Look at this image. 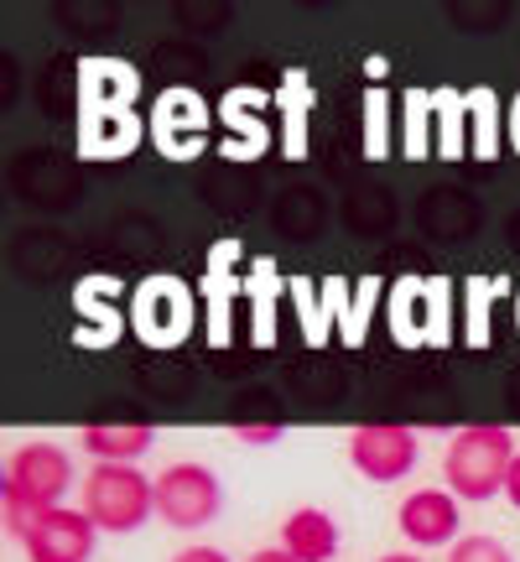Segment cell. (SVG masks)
I'll return each mask as SVG.
<instances>
[{
	"label": "cell",
	"instance_id": "1",
	"mask_svg": "<svg viewBox=\"0 0 520 562\" xmlns=\"http://www.w3.org/2000/svg\"><path fill=\"white\" fill-rule=\"evenodd\" d=\"M140 74L121 58H83L74 79V131H79V157L121 161L131 157L151 121H140Z\"/></svg>",
	"mask_w": 520,
	"mask_h": 562
},
{
	"label": "cell",
	"instance_id": "2",
	"mask_svg": "<svg viewBox=\"0 0 520 562\" xmlns=\"http://www.w3.org/2000/svg\"><path fill=\"white\" fill-rule=\"evenodd\" d=\"M385 318L400 349H448L459 339V286L448 277H400L391 281Z\"/></svg>",
	"mask_w": 520,
	"mask_h": 562
},
{
	"label": "cell",
	"instance_id": "3",
	"mask_svg": "<svg viewBox=\"0 0 520 562\" xmlns=\"http://www.w3.org/2000/svg\"><path fill=\"white\" fill-rule=\"evenodd\" d=\"M68 484H74V463H68V453H63L58 442H21V448H11L5 474H0L5 531L16 537L32 516H42V510L63 505Z\"/></svg>",
	"mask_w": 520,
	"mask_h": 562
},
{
	"label": "cell",
	"instance_id": "4",
	"mask_svg": "<svg viewBox=\"0 0 520 562\" xmlns=\"http://www.w3.org/2000/svg\"><path fill=\"white\" fill-rule=\"evenodd\" d=\"M510 463H516L510 427H463L459 438L448 442L442 480L459 501H495V495H505Z\"/></svg>",
	"mask_w": 520,
	"mask_h": 562
},
{
	"label": "cell",
	"instance_id": "5",
	"mask_svg": "<svg viewBox=\"0 0 520 562\" xmlns=\"http://www.w3.org/2000/svg\"><path fill=\"white\" fill-rule=\"evenodd\" d=\"M125 313H131V334H136L140 344H151V349H178V344L193 339L203 302L182 277L157 271V277H146L136 292H131V307H125Z\"/></svg>",
	"mask_w": 520,
	"mask_h": 562
},
{
	"label": "cell",
	"instance_id": "6",
	"mask_svg": "<svg viewBox=\"0 0 520 562\" xmlns=\"http://www.w3.org/2000/svg\"><path fill=\"white\" fill-rule=\"evenodd\" d=\"M83 510L100 531L131 537L157 516V480H146L136 463H94L83 480Z\"/></svg>",
	"mask_w": 520,
	"mask_h": 562
},
{
	"label": "cell",
	"instance_id": "7",
	"mask_svg": "<svg viewBox=\"0 0 520 562\" xmlns=\"http://www.w3.org/2000/svg\"><path fill=\"white\" fill-rule=\"evenodd\" d=\"M224 510V484L208 463H172L157 474V516L172 531H199V526L219 521Z\"/></svg>",
	"mask_w": 520,
	"mask_h": 562
},
{
	"label": "cell",
	"instance_id": "8",
	"mask_svg": "<svg viewBox=\"0 0 520 562\" xmlns=\"http://www.w3.org/2000/svg\"><path fill=\"white\" fill-rule=\"evenodd\" d=\"M203 302V339L208 349H229L235 339V313L245 302V271H240V240H219L208 250V266L199 277Z\"/></svg>",
	"mask_w": 520,
	"mask_h": 562
},
{
	"label": "cell",
	"instance_id": "9",
	"mask_svg": "<svg viewBox=\"0 0 520 562\" xmlns=\"http://www.w3.org/2000/svg\"><path fill=\"white\" fill-rule=\"evenodd\" d=\"M94 537H100V526L89 521V510H68V505L42 510L16 531L26 562H89Z\"/></svg>",
	"mask_w": 520,
	"mask_h": 562
},
{
	"label": "cell",
	"instance_id": "10",
	"mask_svg": "<svg viewBox=\"0 0 520 562\" xmlns=\"http://www.w3.org/2000/svg\"><path fill=\"white\" fill-rule=\"evenodd\" d=\"M151 140L167 161H193L208 146V100L199 89H167L151 110Z\"/></svg>",
	"mask_w": 520,
	"mask_h": 562
},
{
	"label": "cell",
	"instance_id": "11",
	"mask_svg": "<svg viewBox=\"0 0 520 562\" xmlns=\"http://www.w3.org/2000/svg\"><path fill=\"white\" fill-rule=\"evenodd\" d=\"M421 442L411 427H391V422H375V427H354L349 432V463L360 469L370 484H396L417 469Z\"/></svg>",
	"mask_w": 520,
	"mask_h": 562
},
{
	"label": "cell",
	"instance_id": "12",
	"mask_svg": "<svg viewBox=\"0 0 520 562\" xmlns=\"http://www.w3.org/2000/svg\"><path fill=\"white\" fill-rule=\"evenodd\" d=\"M131 313H121V281L89 277L74 292V344L79 349H110L125 334Z\"/></svg>",
	"mask_w": 520,
	"mask_h": 562
},
{
	"label": "cell",
	"instance_id": "13",
	"mask_svg": "<svg viewBox=\"0 0 520 562\" xmlns=\"http://www.w3.org/2000/svg\"><path fill=\"white\" fill-rule=\"evenodd\" d=\"M375 297H381V277H323V302L334 313V339L343 349H360L370 339V318H375Z\"/></svg>",
	"mask_w": 520,
	"mask_h": 562
},
{
	"label": "cell",
	"instance_id": "14",
	"mask_svg": "<svg viewBox=\"0 0 520 562\" xmlns=\"http://www.w3.org/2000/svg\"><path fill=\"white\" fill-rule=\"evenodd\" d=\"M396 526L411 537L417 547H448L459 542V495L453 490H417V495H406L396 510Z\"/></svg>",
	"mask_w": 520,
	"mask_h": 562
},
{
	"label": "cell",
	"instance_id": "15",
	"mask_svg": "<svg viewBox=\"0 0 520 562\" xmlns=\"http://www.w3.org/2000/svg\"><path fill=\"white\" fill-rule=\"evenodd\" d=\"M260 104H265L260 89H229V94L219 100V121H224V131H229L224 157H235V161L265 157V146H271V125H265V115H260Z\"/></svg>",
	"mask_w": 520,
	"mask_h": 562
},
{
	"label": "cell",
	"instance_id": "16",
	"mask_svg": "<svg viewBox=\"0 0 520 562\" xmlns=\"http://www.w3.org/2000/svg\"><path fill=\"white\" fill-rule=\"evenodd\" d=\"M281 292H286V277L276 271L271 256H256L250 271H245V307H250V344L256 349H271L281 328Z\"/></svg>",
	"mask_w": 520,
	"mask_h": 562
},
{
	"label": "cell",
	"instance_id": "17",
	"mask_svg": "<svg viewBox=\"0 0 520 562\" xmlns=\"http://www.w3.org/2000/svg\"><path fill=\"white\" fill-rule=\"evenodd\" d=\"M281 547L297 562H334L339 558V521L318 505H302V510H292V521L281 526Z\"/></svg>",
	"mask_w": 520,
	"mask_h": 562
},
{
	"label": "cell",
	"instance_id": "18",
	"mask_svg": "<svg viewBox=\"0 0 520 562\" xmlns=\"http://www.w3.org/2000/svg\"><path fill=\"white\" fill-rule=\"evenodd\" d=\"M276 104H281V151L286 161H302L307 157V121H313V79L292 68L276 89Z\"/></svg>",
	"mask_w": 520,
	"mask_h": 562
},
{
	"label": "cell",
	"instance_id": "19",
	"mask_svg": "<svg viewBox=\"0 0 520 562\" xmlns=\"http://www.w3.org/2000/svg\"><path fill=\"white\" fill-rule=\"evenodd\" d=\"M151 442H157V427H146V422H131V427H100L94 422L79 432V448L94 463H136L140 453H151Z\"/></svg>",
	"mask_w": 520,
	"mask_h": 562
},
{
	"label": "cell",
	"instance_id": "20",
	"mask_svg": "<svg viewBox=\"0 0 520 562\" xmlns=\"http://www.w3.org/2000/svg\"><path fill=\"white\" fill-rule=\"evenodd\" d=\"M432 121H438V157H468V94L463 89H432Z\"/></svg>",
	"mask_w": 520,
	"mask_h": 562
},
{
	"label": "cell",
	"instance_id": "21",
	"mask_svg": "<svg viewBox=\"0 0 520 562\" xmlns=\"http://www.w3.org/2000/svg\"><path fill=\"white\" fill-rule=\"evenodd\" d=\"M286 292H292V307H297V328H302V344L307 349H323L334 339V313L323 297V281L313 277H286Z\"/></svg>",
	"mask_w": 520,
	"mask_h": 562
},
{
	"label": "cell",
	"instance_id": "22",
	"mask_svg": "<svg viewBox=\"0 0 520 562\" xmlns=\"http://www.w3.org/2000/svg\"><path fill=\"white\" fill-rule=\"evenodd\" d=\"M468 94V151L479 161L500 157V100L495 89H463Z\"/></svg>",
	"mask_w": 520,
	"mask_h": 562
},
{
	"label": "cell",
	"instance_id": "23",
	"mask_svg": "<svg viewBox=\"0 0 520 562\" xmlns=\"http://www.w3.org/2000/svg\"><path fill=\"white\" fill-rule=\"evenodd\" d=\"M406 110H400V151L411 161H421L427 151H438L432 136H427V125H432V89H406Z\"/></svg>",
	"mask_w": 520,
	"mask_h": 562
},
{
	"label": "cell",
	"instance_id": "24",
	"mask_svg": "<svg viewBox=\"0 0 520 562\" xmlns=\"http://www.w3.org/2000/svg\"><path fill=\"white\" fill-rule=\"evenodd\" d=\"M364 157L370 161L391 157V94L381 83L364 89Z\"/></svg>",
	"mask_w": 520,
	"mask_h": 562
},
{
	"label": "cell",
	"instance_id": "25",
	"mask_svg": "<svg viewBox=\"0 0 520 562\" xmlns=\"http://www.w3.org/2000/svg\"><path fill=\"white\" fill-rule=\"evenodd\" d=\"M489 297H495V286L489 281H468V328H463V344L468 349H484V344L495 339V328H489Z\"/></svg>",
	"mask_w": 520,
	"mask_h": 562
},
{
	"label": "cell",
	"instance_id": "26",
	"mask_svg": "<svg viewBox=\"0 0 520 562\" xmlns=\"http://www.w3.org/2000/svg\"><path fill=\"white\" fill-rule=\"evenodd\" d=\"M448 562H510V547L495 542V537H459Z\"/></svg>",
	"mask_w": 520,
	"mask_h": 562
},
{
	"label": "cell",
	"instance_id": "27",
	"mask_svg": "<svg viewBox=\"0 0 520 562\" xmlns=\"http://www.w3.org/2000/svg\"><path fill=\"white\" fill-rule=\"evenodd\" d=\"M229 432H235L240 442H250V448H265V442L281 438V422H235Z\"/></svg>",
	"mask_w": 520,
	"mask_h": 562
},
{
	"label": "cell",
	"instance_id": "28",
	"mask_svg": "<svg viewBox=\"0 0 520 562\" xmlns=\"http://www.w3.org/2000/svg\"><path fill=\"white\" fill-rule=\"evenodd\" d=\"M172 562H229V558H224L219 547H182Z\"/></svg>",
	"mask_w": 520,
	"mask_h": 562
},
{
	"label": "cell",
	"instance_id": "29",
	"mask_svg": "<svg viewBox=\"0 0 520 562\" xmlns=\"http://www.w3.org/2000/svg\"><path fill=\"white\" fill-rule=\"evenodd\" d=\"M505 501L520 510V453H516V463H510V480H505Z\"/></svg>",
	"mask_w": 520,
	"mask_h": 562
},
{
	"label": "cell",
	"instance_id": "30",
	"mask_svg": "<svg viewBox=\"0 0 520 562\" xmlns=\"http://www.w3.org/2000/svg\"><path fill=\"white\" fill-rule=\"evenodd\" d=\"M250 562H297V558H292L286 547H260V552H256Z\"/></svg>",
	"mask_w": 520,
	"mask_h": 562
},
{
	"label": "cell",
	"instance_id": "31",
	"mask_svg": "<svg viewBox=\"0 0 520 562\" xmlns=\"http://www.w3.org/2000/svg\"><path fill=\"white\" fill-rule=\"evenodd\" d=\"M510 146H516V151H520V100L510 104Z\"/></svg>",
	"mask_w": 520,
	"mask_h": 562
},
{
	"label": "cell",
	"instance_id": "32",
	"mask_svg": "<svg viewBox=\"0 0 520 562\" xmlns=\"http://www.w3.org/2000/svg\"><path fill=\"white\" fill-rule=\"evenodd\" d=\"M381 562H421V558H406V552H391V558H381Z\"/></svg>",
	"mask_w": 520,
	"mask_h": 562
},
{
	"label": "cell",
	"instance_id": "33",
	"mask_svg": "<svg viewBox=\"0 0 520 562\" xmlns=\"http://www.w3.org/2000/svg\"><path fill=\"white\" fill-rule=\"evenodd\" d=\"M516 323H520V302H516Z\"/></svg>",
	"mask_w": 520,
	"mask_h": 562
}]
</instances>
